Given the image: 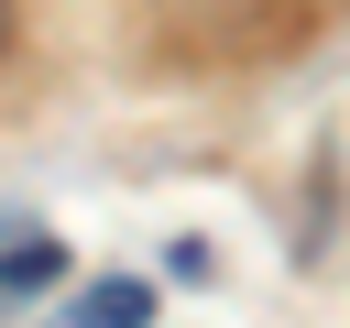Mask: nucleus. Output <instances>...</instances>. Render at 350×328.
<instances>
[{
  "instance_id": "nucleus-2",
  "label": "nucleus",
  "mask_w": 350,
  "mask_h": 328,
  "mask_svg": "<svg viewBox=\"0 0 350 328\" xmlns=\"http://www.w3.org/2000/svg\"><path fill=\"white\" fill-rule=\"evenodd\" d=\"M55 328H153V284H88Z\"/></svg>"
},
{
  "instance_id": "nucleus-1",
  "label": "nucleus",
  "mask_w": 350,
  "mask_h": 328,
  "mask_svg": "<svg viewBox=\"0 0 350 328\" xmlns=\"http://www.w3.org/2000/svg\"><path fill=\"white\" fill-rule=\"evenodd\" d=\"M55 284H66V241L33 230V241L0 251V306H33V295H55Z\"/></svg>"
},
{
  "instance_id": "nucleus-3",
  "label": "nucleus",
  "mask_w": 350,
  "mask_h": 328,
  "mask_svg": "<svg viewBox=\"0 0 350 328\" xmlns=\"http://www.w3.org/2000/svg\"><path fill=\"white\" fill-rule=\"evenodd\" d=\"M0 44H11V0H0Z\"/></svg>"
}]
</instances>
